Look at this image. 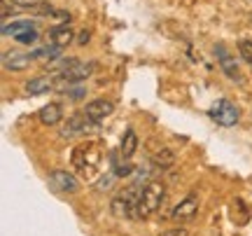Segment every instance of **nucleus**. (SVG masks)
Masks as SVG:
<instances>
[{
    "mask_svg": "<svg viewBox=\"0 0 252 236\" xmlns=\"http://www.w3.org/2000/svg\"><path fill=\"white\" fill-rule=\"evenodd\" d=\"M166 197V187H163L161 180H150L143 187V194L135 203L133 213H131V220H147L150 215H154L157 210L161 208V201Z\"/></svg>",
    "mask_w": 252,
    "mask_h": 236,
    "instance_id": "1",
    "label": "nucleus"
},
{
    "mask_svg": "<svg viewBox=\"0 0 252 236\" xmlns=\"http://www.w3.org/2000/svg\"><path fill=\"white\" fill-rule=\"evenodd\" d=\"M61 49H63V47H59V45L40 47V49H35V52H33V56H35V59H59V56H61Z\"/></svg>",
    "mask_w": 252,
    "mask_h": 236,
    "instance_id": "18",
    "label": "nucleus"
},
{
    "mask_svg": "<svg viewBox=\"0 0 252 236\" xmlns=\"http://www.w3.org/2000/svg\"><path fill=\"white\" fill-rule=\"evenodd\" d=\"M33 59H35L33 54L19 52V49H7V52L2 54V68H5V70H12V73H19V70L28 68Z\"/></svg>",
    "mask_w": 252,
    "mask_h": 236,
    "instance_id": "7",
    "label": "nucleus"
},
{
    "mask_svg": "<svg viewBox=\"0 0 252 236\" xmlns=\"http://www.w3.org/2000/svg\"><path fill=\"white\" fill-rule=\"evenodd\" d=\"M54 17L59 19L61 24H70V12H56Z\"/></svg>",
    "mask_w": 252,
    "mask_h": 236,
    "instance_id": "26",
    "label": "nucleus"
},
{
    "mask_svg": "<svg viewBox=\"0 0 252 236\" xmlns=\"http://www.w3.org/2000/svg\"><path fill=\"white\" fill-rule=\"evenodd\" d=\"M215 56H217L220 68H222V73H224L229 80L243 82V77H241V66L236 61V56L229 54V49H226L224 45H215Z\"/></svg>",
    "mask_w": 252,
    "mask_h": 236,
    "instance_id": "5",
    "label": "nucleus"
},
{
    "mask_svg": "<svg viewBox=\"0 0 252 236\" xmlns=\"http://www.w3.org/2000/svg\"><path fill=\"white\" fill-rule=\"evenodd\" d=\"M115 178H117V175H115V173H108V175H105V178H103V180H100L98 190H110V187H112V180H115Z\"/></svg>",
    "mask_w": 252,
    "mask_h": 236,
    "instance_id": "22",
    "label": "nucleus"
},
{
    "mask_svg": "<svg viewBox=\"0 0 252 236\" xmlns=\"http://www.w3.org/2000/svg\"><path fill=\"white\" fill-rule=\"evenodd\" d=\"M37 117H40V122L45 124V127H54V124H59L63 117V110L59 103H49V105H45V108H40V112H37Z\"/></svg>",
    "mask_w": 252,
    "mask_h": 236,
    "instance_id": "14",
    "label": "nucleus"
},
{
    "mask_svg": "<svg viewBox=\"0 0 252 236\" xmlns=\"http://www.w3.org/2000/svg\"><path fill=\"white\" fill-rule=\"evenodd\" d=\"M49 180H52V185H54L56 190L68 192V194H72V192H77V187H80V182H77V178H75V175H70L68 171H52V175H49Z\"/></svg>",
    "mask_w": 252,
    "mask_h": 236,
    "instance_id": "10",
    "label": "nucleus"
},
{
    "mask_svg": "<svg viewBox=\"0 0 252 236\" xmlns=\"http://www.w3.org/2000/svg\"><path fill=\"white\" fill-rule=\"evenodd\" d=\"M47 91H56L54 77L42 75V77H33V80L26 82V94L28 96H42V94H47Z\"/></svg>",
    "mask_w": 252,
    "mask_h": 236,
    "instance_id": "12",
    "label": "nucleus"
},
{
    "mask_svg": "<svg viewBox=\"0 0 252 236\" xmlns=\"http://www.w3.org/2000/svg\"><path fill=\"white\" fill-rule=\"evenodd\" d=\"M49 40H52V45H59V47H68L75 40L72 35V28L70 24H59L49 31Z\"/></svg>",
    "mask_w": 252,
    "mask_h": 236,
    "instance_id": "13",
    "label": "nucleus"
},
{
    "mask_svg": "<svg viewBox=\"0 0 252 236\" xmlns=\"http://www.w3.org/2000/svg\"><path fill=\"white\" fill-rule=\"evenodd\" d=\"M14 40H17V42H21V45H33V42L37 40V31H35V28H33V31H26V33L17 35Z\"/></svg>",
    "mask_w": 252,
    "mask_h": 236,
    "instance_id": "21",
    "label": "nucleus"
},
{
    "mask_svg": "<svg viewBox=\"0 0 252 236\" xmlns=\"http://www.w3.org/2000/svg\"><path fill=\"white\" fill-rule=\"evenodd\" d=\"M91 40V33L89 31H80V35H77V45H87Z\"/></svg>",
    "mask_w": 252,
    "mask_h": 236,
    "instance_id": "24",
    "label": "nucleus"
},
{
    "mask_svg": "<svg viewBox=\"0 0 252 236\" xmlns=\"http://www.w3.org/2000/svg\"><path fill=\"white\" fill-rule=\"evenodd\" d=\"M98 162H100V150L96 143H87V145H80L72 150V166H75V171L80 173L82 178H91Z\"/></svg>",
    "mask_w": 252,
    "mask_h": 236,
    "instance_id": "2",
    "label": "nucleus"
},
{
    "mask_svg": "<svg viewBox=\"0 0 252 236\" xmlns=\"http://www.w3.org/2000/svg\"><path fill=\"white\" fill-rule=\"evenodd\" d=\"M17 5H21V7H37L42 0H14Z\"/></svg>",
    "mask_w": 252,
    "mask_h": 236,
    "instance_id": "23",
    "label": "nucleus"
},
{
    "mask_svg": "<svg viewBox=\"0 0 252 236\" xmlns=\"http://www.w3.org/2000/svg\"><path fill=\"white\" fill-rule=\"evenodd\" d=\"M112 110H115V105L110 103V101L105 99H96V101H91V103H87V108H84V115L91 119V122H103L105 117H110L112 115Z\"/></svg>",
    "mask_w": 252,
    "mask_h": 236,
    "instance_id": "8",
    "label": "nucleus"
},
{
    "mask_svg": "<svg viewBox=\"0 0 252 236\" xmlns=\"http://www.w3.org/2000/svg\"><path fill=\"white\" fill-rule=\"evenodd\" d=\"M68 94H70L72 99H82V96H84V89H82V87H72V91L68 89Z\"/></svg>",
    "mask_w": 252,
    "mask_h": 236,
    "instance_id": "27",
    "label": "nucleus"
},
{
    "mask_svg": "<svg viewBox=\"0 0 252 236\" xmlns=\"http://www.w3.org/2000/svg\"><path fill=\"white\" fill-rule=\"evenodd\" d=\"M238 52H241L245 64L252 68V42L250 40H241V42H238Z\"/></svg>",
    "mask_w": 252,
    "mask_h": 236,
    "instance_id": "20",
    "label": "nucleus"
},
{
    "mask_svg": "<svg viewBox=\"0 0 252 236\" xmlns=\"http://www.w3.org/2000/svg\"><path fill=\"white\" fill-rule=\"evenodd\" d=\"M135 150H138V136H135L133 129H128V131L124 134V138H122V147H119V152H122L124 159H131V157L135 155Z\"/></svg>",
    "mask_w": 252,
    "mask_h": 236,
    "instance_id": "15",
    "label": "nucleus"
},
{
    "mask_svg": "<svg viewBox=\"0 0 252 236\" xmlns=\"http://www.w3.org/2000/svg\"><path fill=\"white\" fill-rule=\"evenodd\" d=\"M208 115L213 122H217L220 127H236L238 124V108L229 99H220L213 103V108L208 110Z\"/></svg>",
    "mask_w": 252,
    "mask_h": 236,
    "instance_id": "4",
    "label": "nucleus"
},
{
    "mask_svg": "<svg viewBox=\"0 0 252 236\" xmlns=\"http://www.w3.org/2000/svg\"><path fill=\"white\" fill-rule=\"evenodd\" d=\"M152 164L157 169H171L173 164H175V155H173L171 150H159V152L154 155Z\"/></svg>",
    "mask_w": 252,
    "mask_h": 236,
    "instance_id": "17",
    "label": "nucleus"
},
{
    "mask_svg": "<svg viewBox=\"0 0 252 236\" xmlns=\"http://www.w3.org/2000/svg\"><path fill=\"white\" fill-rule=\"evenodd\" d=\"M33 24L31 21H26V19H21V21H12V24H5L2 26V35H12V37H17L21 35V33H26V31H33Z\"/></svg>",
    "mask_w": 252,
    "mask_h": 236,
    "instance_id": "16",
    "label": "nucleus"
},
{
    "mask_svg": "<svg viewBox=\"0 0 252 236\" xmlns=\"http://www.w3.org/2000/svg\"><path fill=\"white\" fill-rule=\"evenodd\" d=\"M140 194H143V182H131L126 190H122L112 199V213L117 218H131V213H133Z\"/></svg>",
    "mask_w": 252,
    "mask_h": 236,
    "instance_id": "3",
    "label": "nucleus"
},
{
    "mask_svg": "<svg viewBox=\"0 0 252 236\" xmlns=\"http://www.w3.org/2000/svg\"><path fill=\"white\" fill-rule=\"evenodd\" d=\"M161 236H187V229H168V232H163Z\"/></svg>",
    "mask_w": 252,
    "mask_h": 236,
    "instance_id": "25",
    "label": "nucleus"
},
{
    "mask_svg": "<svg viewBox=\"0 0 252 236\" xmlns=\"http://www.w3.org/2000/svg\"><path fill=\"white\" fill-rule=\"evenodd\" d=\"M96 64H84V61H75V64L68 68V70H61V77L68 84H72V82H82L87 80L91 75V68H94Z\"/></svg>",
    "mask_w": 252,
    "mask_h": 236,
    "instance_id": "11",
    "label": "nucleus"
},
{
    "mask_svg": "<svg viewBox=\"0 0 252 236\" xmlns=\"http://www.w3.org/2000/svg\"><path fill=\"white\" fill-rule=\"evenodd\" d=\"M196 213H198V197L196 194H187V197L171 210V220L173 222H189V220H194Z\"/></svg>",
    "mask_w": 252,
    "mask_h": 236,
    "instance_id": "6",
    "label": "nucleus"
},
{
    "mask_svg": "<svg viewBox=\"0 0 252 236\" xmlns=\"http://www.w3.org/2000/svg\"><path fill=\"white\" fill-rule=\"evenodd\" d=\"M112 173H115V175H117V178H126V175H131V173H133V164L131 162H117L115 164V169H112Z\"/></svg>",
    "mask_w": 252,
    "mask_h": 236,
    "instance_id": "19",
    "label": "nucleus"
},
{
    "mask_svg": "<svg viewBox=\"0 0 252 236\" xmlns=\"http://www.w3.org/2000/svg\"><path fill=\"white\" fill-rule=\"evenodd\" d=\"M91 127H96V122H91L87 115H72L70 119H68V124H65V129L61 131L63 138H72V136H80V134H87Z\"/></svg>",
    "mask_w": 252,
    "mask_h": 236,
    "instance_id": "9",
    "label": "nucleus"
}]
</instances>
